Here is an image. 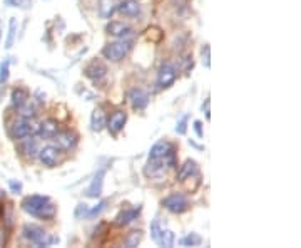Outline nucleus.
Listing matches in <instances>:
<instances>
[{
    "mask_svg": "<svg viewBox=\"0 0 301 248\" xmlns=\"http://www.w3.org/2000/svg\"><path fill=\"white\" fill-rule=\"evenodd\" d=\"M22 208H24L25 213L32 215L35 218H40V220H52L55 216V213H57V208L50 201L49 196H40V195L27 196L22 201Z\"/></svg>",
    "mask_w": 301,
    "mask_h": 248,
    "instance_id": "1",
    "label": "nucleus"
},
{
    "mask_svg": "<svg viewBox=\"0 0 301 248\" xmlns=\"http://www.w3.org/2000/svg\"><path fill=\"white\" fill-rule=\"evenodd\" d=\"M22 235H24L25 240H29V242L37 247H49L52 243H59L57 236H50L49 233L44 231L37 225H25L22 228Z\"/></svg>",
    "mask_w": 301,
    "mask_h": 248,
    "instance_id": "2",
    "label": "nucleus"
},
{
    "mask_svg": "<svg viewBox=\"0 0 301 248\" xmlns=\"http://www.w3.org/2000/svg\"><path fill=\"white\" fill-rule=\"evenodd\" d=\"M132 49V44L127 40H119V42H111L102 49V55L111 62H119L126 57Z\"/></svg>",
    "mask_w": 301,
    "mask_h": 248,
    "instance_id": "3",
    "label": "nucleus"
},
{
    "mask_svg": "<svg viewBox=\"0 0 301 248\" xmlns=\"http://www.w3.org/2000/svg\"><path fill=\"white\" fill-rule=\"evenodd\" d=\"M9 132L10 136H12V139H16V141H20V139L27 138V136H32L37 132V126H33L29 119H17L14 121L12 124H10L9 128Z\"/></svg>",
    "mask_w": 301,
    "mask_h": 248,
    "instance_id": "4",
    "label": "nucleus"
},
{
    "mask_svg": "<svg viewBox=\"0 0 301 248\" xmlns=\"http://www.w3.org/2000/svg\"><path fill=\"white\" fill-rule=\"evenodd\" d=\"M162 206H164L167 212L174 215H181L189 210V201L183 193H173L162 199Z\"/></svg>",
    "mask_w": 301,
    "mask_h": 248,
    "instance_id": "5",
    "label": "nucleus"
},
{
    "mask_svg": "<svg viewBox=\"0 0 301 248\" xmlns=\"http://www.w3.org/2000/svg\"><path fill=\"white\" fill-rule=\"evenodd\" d=\"M37 156H39V160L44 166L54 168V166H57V163L61 161V151H59L57 146H46V148H42V149H39Z\"/></svg>",
    "mask_w": 301,
    "mask_h": 248,
    "instance_id": "6",
    "label": "nucleus"
},
{
    "mask_svg": "<svg viewBox=\"0 0 301 248\" xmlns=\"http://www.w3.org/2000/svg\"><path fill=\"white\" fill-rule=\"evenodd\" d=\"M176 77H177V71H176L174 66H171V64L161 66V69H159V72H158V86H159V89L171 87L174 84V81H176Z\"/></svg>",
    "mask_w": 301,
    "mask_h": 248,
    "instance_id": "7",
    "label": "nucleus"
},
{
    "mask_svg": "<svg viewBox=\"0 0 301 248\" xmlns=\"http://www.w3.org/2000/svg\"><path fill=\"white\" fill-rule=\"evenodd\" d=\"M127 98H129L131 106L136 111H144L147 107V104H149V96H147V92L143 91V89H139V87L131 89L129 94H127Z\"/></svg>",
    "mask_w": 301,
    "mask_h": 248,
    "instance_id": "8",
    "label": "nucleus"
},
{
    "mask_svg": "<svg viewBox=\"0 0 301 248\" xmlns=\"http://www.w3.org/2000/svg\"><path fill=\"white\" fill-rule=\"evenodd\" d=\"M106 31H107V34L109 35L117 37V39H127V37L134 35L132 27L122 24V22H109L107 27H106Z\"/></svg>",
    "mask_w": 301,
    "mask_h": 248,
    "instance_id": "9",
    "label": "nucleus"
},
{
    "mask_svg": "<svg viewBox=\"0 0 301 248\" xmlns=\"http://www.w3.org/2000/svg\"><path fill=\"white\" fill-rule=\"evenodd\" d=\"M54 139L61 149H72V148L77 144L79 136H77L74 131H59L57 134L54 136Z\"/></svg>",
    "mask_w": 301,
    "mask_h": 248,
    "instance_id": "10",
    "label": "nucleus"
},
{
    "mask_svg": "<svg viewBox=\"0 0 301 248\" xmlns=\"http://www.w3.org/2000/svg\"><path fill=\"white\" fill-rule=\"evenodd\" d=\"M126 121H127V114H126L124 111H116V113L109 117V121L106 123L107 129L111 131V134H114V136L119 134V132L124 129Z\"/></svg>",
    "mask_w": 301,
    "mask_h": 248,
    "instance_id": "11",
    "label": "nucleus"
},
{
    "mask_svg": "<svg viewBox=\"0 0 301 248\" xmlns=\"http://www.w3.org/2000/svg\"><path fill=\"white\" fill-rule=\"evenodd\" d=\"M198 175H199L198 163L192 161V160H188V161H184L183 166H179L176 180L177 181H186V180H191V176H198Z\"/></svg>",
    "mask_w": 301,
    "mask_h": 248,
    "instance_id": "12",
    "label": "nucleus"
},
{
    "mask_svg": "<svg viewBox=\"0 0 301 248\" xmlns=\"http://www.w3.org/2000/svg\"><path fill=\"white\" fill-rule=\"evenodd\" d=\"M37 132H39L42 138L52 139L59 132V123L55 119H52V117H49V119L42 121V123L37 126Z\"/></svg>",
    "mask_w": 301,
    "mask_h": 248,
    "instance_id": "13",
    "label": "nucleus"
},
{
    "mask_svg": "<svg viewBox=\"0 0 301 248\" xmlns=\"http://www.w3.org/2000/svg\"><path fill=\"white\" fill-rule=\"evenodd\" d=\"M84 74H85V77H89V79L99 81V79H102V77L107 74V69H106V66H104L102 62L92 61L91 64H89L87 67L84 69Z\"/></svg>",
    "mask_w": 301,
    "mask_h": 248,
    "instance_id": "14",
    "label": "nucleus"
},
{
    "mask_svg": "<svg viewBox=\"0 0 301 248\" xmlns=\"http://www.w3.org/2000/svg\"><path fill=\"white\" fill-rule=\"evenodd\" d=\"M139 215H141V206H134L131 210H124V212L119 213L114 223H116L117 227H126V225L132 223L134 220H137Z\"/></svg>",
    "mask_w": 301,
    "mask_h": 248,
    "instance_id": "15",
    "label": "nucleus"
},
{
    "mask_svg": "<svg viewBox=\"0 0 301 248\" xmlns=\"http://www.w3.org/2000/svg\"><path fill=\"white\" fill-rule=\"evenodd\" d=\"M167 169L169 168L166 166L164 160H149V163L146 165V168H144V173H146V176L154 178V176L166 175Z\"/></svg>",
    "mask_w": 301,
    "mask_h": 248,
    "instance_id": "16",
    "label": "nucleus"
},
{
    "mask_svg": "<svg viewBox=\"0 0 301 248\" xmlns=\"http://www.w3.org/2000/svg\"><path fill=\"white\" fill-rule=\"evenodd\" d=\"M20 144H18V149H20V153L24 154L25 158H33L37 156V153H39V144L31 136H27V138L20 139Z\"/></svg>",
    "mask_w": 301,
    "mask_h": 248,
    "instance_id": "17",
    "label": "nucleus"
},
{
    "mask_svg": "<svg viewBox=\"0 0 301 248\" xmlns=\"http://www.w3.org/2000/svg\"><path fill=\"white\" fill-rule=\"evenodd\" d=\"M117 10L122 16L127 17H137L141 14V5L137 0H124L117 5Z\"/></svg>",
    "mask_w": 301,
    "mask_h": 248,
    "instance_id": "18",
    "label": "nucleus"
},
{
    "mask_svg": "<svg viewBox=\"0 0 301 248\" xmlns=\"http://www.w3.org/2000/svg\"><path fill=\"white\" fill-rule=\"evenodd\" d=\"M104 176H106V169H99L97 175L94 176L91 186L87 188V196L91 198H99L102 193V183H104Z\"/></svg>",
    "mask_w": 301,
    "mask_h": 248,
    "instance_id": "19",
    "label": "nucleus"
},
{
    "mask_svg": "<svg viewBox=\"0 0 301 248\" xmlns=\"http://www.w3.org/2000/svg\"><path fill=\"white\" fill-rule=\"evenodd\" d=\"M171 148H173V144L167 143V141L156 143L154 146L151 148V151H149V160H162Z\"/></svg>",
    "mask_w": 301,
    "mask_h": 248,
    "instance_id": "20",
    "label": "nucleus"
},
{
    "mask_svg": "<svg viewBox=\"0 0 301 248\" xmlns=\"http://www.w3.org/2000/svg\"><path fill=\"white\" fill-rule=\"evenodd\" d=\"M91 126H92V131H95V132H100L106 128V114H104V111L100 109V107L94 109V113H92Z\"/></svg>",
    "mask_w": 301,
    "mask_h": 248,
    "instance_id": "21",
    "label": "nucleus"
},
{
    "mask_svg": "<svg viewBox=\"0 0 301 248\" xmlns=\"http://www.w3.org/2000/svg\"><path fill=\"white\" fill-rule=\"evenodd\" d=\"M117 3L116 0H99V16L100 18H111L116 12Z\"/></svg>",
    "mask_w": 301,
    "mask_h": 248,
    "instance_id": "22",
    "label": "nucleus"
},
{
    "mask_svg": "<svg viewBox=\"0 0 301 248\" xmlns=\"http://www.w3.org/2000/svg\"><path fill=\"white\" fill-rule=\"evenodd\" d=\"M10 99H12V106L17 107V109H20V107L29 101V92L25 91V89H22V87H17V89H14L12 91Z\"/></svg>",
    "mask_w": 301,
    "mask_h": 248,
    "instance_id": "23",
    "label": "nucleus"
},
{
    "mask_svg": "<svg viewBox=\"0 0 301 248\" xmlns=\"http://www.w3.org/2000/svg\"><path fill=\"white\" fill-rule=\"evenodd\" d=\"M16 34H17V18H10V22H9V35H7V40H5V47H7V49H10V47L14 46V42H16Z\"/></svg>",
    "mask_w": 301,
    "mask_h": 248,
    "instance_id": "24",
    "label": "nucleus"
},
{
    "mask_svg": "<svg viewBox=\"0 0 301 248\" xmlns=\"http://www.w3.org/2000/svg\"><path fill=\"white\" fill-rule=\"evenodd\" d=\"M141 240H143V231H141V230H137V231H131L127 236H126L124 245L127 247V248H134V247H137V245H139V243H141Z\"/></svg>",
    "mask_w": 301,
    "mask_h": 248,
    "instance_id": "25",
    "label": "nucleus"
},
{
    "mask_svg": "<svg viewBox=\"0 0 301 248\" xmlns=\"http://www.w3.org/2000/svg\"><path fill=\"white\" fill-rule=\"evenodd\" d=\"M18 111H20V116L24 117V119H32V117H35V114H37V107L29 101L25 102Z\"/></svg>",
    "mask_w": 301,
    "mask_h": 248,
    "instance_id": "26",
    "label": "nucleus"
},
{
    "mask_svg": "<svg viewBox=\"0 0 301 248\" xmlns=\"http://www.w3.org/2000/svg\"><path fill=\"white\" fill-rule=\"evenodd\" d=\"M181 243H183L184 247H198L203 243V238H201L198 233H189L188 236H184V238L181 240Z\"/></svg>",
    "mask_w": 301,
    "mask_h": 248,
    "instance_id": "27",
    "label": "nucleus"
},
{
    "mask_svg": "<svg viewBox=\"0 0 301 248\" xmlns=\"http://www.w3.org/2000/svg\"><path fill=\"white\" fill-rule=\"evenodd\" d=\"M158 245L167 247V248L173 247L174 245V233L171 231V230H164V231H162V235H161V238H159Z\"/></svg>",
    "mask_w": 301,
    "mask_h": 248,
    "instance_id": "28",
    "label": "nucleus"
},
{
    "mask_svg": "<svg viewBox=\"0 0 301 248\" xmlns=\"http://www.w3.org/2000/svg\"><path fill=\"white\" fill-rule=\"evenodd\" d=\"M162 231H164V228L161 227V221H159V220L152 221V223H151V236H152V240H154L156 243L159 242V238H161Z\"/></svg>",
    "mask_w": 301,
    "mask_h": 248,
    "instance_id": "29",
    "label": "nucleus"
},
{
    "mask_svg": "<svg viewBox=\"0 0 301 248\" xmlns=\"http://www.w3.org/2000/svg\"><path fill=\"white\" fill-rule=\"evenodd\" d=\"M9 67H10V62L7 59L2 61V64H0V84H5L9 81Z\"/></svg>",
    "mask_w": 301,
    "mask_h": 248,
    "instance_id": "30",
    "label": "nucleus"
},
{
    "mask_svg": "<svg viewBox=\"0 0 301 248\" xmlns=\"http://www.w3.org/2000/svg\"><path fill=\"white\" fill-rule=\"evenodd\" d=\"M106 205H107V201H104V199H102V201H99L97 205L94 206V208H92V210H89V212H87V216H89V218L97 216V215H99L100 212H102L104 208H106Z\"/></svg>",
    "mask_w": 301,
    "mask_h": 248,
    "instance_id": "31",
    "label": "nucleus"
},
{
    "mask_svg": "<svg viewBox=\"0 0 301 248\" xmlns=\"http://www.w3.org/2000/svg\"><path fill=\"white\" fill-rule=\"evenodd\" d=\"M203 64H204V67H207V69L211 67V47L209 46H204V49H203Z\"/></svg>",
    "mask_w": 301,
    "mask_h": 248,
    "instance_id": "32",
    "label": "nucleus"
},
{
    "mask_svg": "<svg viewBox=\"0 0 301 248\" xmlns=\"http://www.w3.org/2000/svg\"><path fill=\"white\" fill-rule=\"evenodd\" d=\"M186 123H188V116H184L183 119L179 121V123H177V126H176V132L177 134H186Z\"/></svg>",
    "mask_w": 301,
    "mask_h": 248,
    "instance_id": "33",
    "label": "nucleus"
},
{
    "mask_svg": "<svg viewBox=\"0 0 301 248\" xmlns=\"http://www.w3.org/2000/svg\"><path fill=\"white\" fill-rule=\"evenodd\" d=\"M87 212H89V206L85 205V203H80L79 206H77L76 210V216L80 218V216H87Z\"/></svg>",
    "mask_w": 301,
    "mask_h": 248,
    "instance_id": "34",
    "label": "nucleus"
},
{
    "mask_svg": "<svg viewBox=\"0 0 301 248\" xmlns=\"http://www.w3.org/2000/svg\"><path fill=\"white\" fill-rule=\"evenodd\" d=\"M9 186H10V190H12L16 195H18L22 191V184L18 183V181H16V180H10L9 181Z\"/></svg>",
    "mask_w": 301,
    "mask_h": 248,
    "instance_id": "35",
    "label": "nucleus"
},
{
    "mask_svg": "<svg viewBox=\"0 0 301 248\" xmlns=\"http://www.w3.org/2000/svg\"><path fill=\"white\" fill-rule=\"evenodd\" d=\"M194 131H196V134H198V138H203L204 136L203 123H201V121H194Z\"/></svg>",
    "mask_w": 301,
    "mask_h": 248,
    "instance_id": "36",
    "label": "nucleus"
},
{
    "mask_svg": "<svg viewBox=\"0 0 301 248\" xmlns=\"http://www.w3.org/2000/svg\"><path fill=\"white\" fill-rule=\"evenodd\" d=\"M209 99H206V102L203 104V111H204V114H206V119H211V111H209Z\"/></svg>",
    "mask_w": 301,
    "mask_h": 248,
    "instance_id": "37",
    "label": "nucleus"
},
{
    "mask_svg": "<svg viewBox=\"0 0 301 248\" xmlns=\"http://www.w3.org/2000/svg\"><path fill=\"white\" fill-rule=\"evenodd\" d=\"M5 3L10 7H20L24 3V0H5Z\"/></svg>",
    "mask_w": 301,
    "mask_h": 248,
    "instance_id": "38",
    "label": "nucleus"
},
{
    "mask_svg": "<svg viewBox=\"0 0 301 248\" xmlns=\"http://www.w3.org/2000/svg\"><path fill=\"white\" fill-rule=\"evenodd\" d=\"M5 231L0 230V247H3V243H5V235H3Z\"/></svg>",
    "mask_w": 301,
    "mask_h": 248,
    "instance_id": "39",
    "label": "nucleus"
},
{
    "mask_svg": "<svg viewBox=\"0 0 301 248\" xmlns=\"http://www.w3.org/2000/svg\"><path fill=\"white\" fill-rule=\"evenodd\" d=\"M0 37H2V32H0Z\"/></svg>",
    "mask_w": 301,
    "mask_h": 248,
    "instance_id": "40",
    "label": "nucleus"
}]
</instances>
